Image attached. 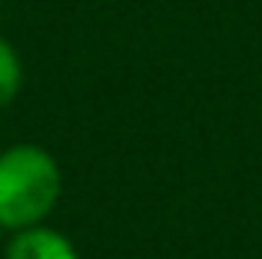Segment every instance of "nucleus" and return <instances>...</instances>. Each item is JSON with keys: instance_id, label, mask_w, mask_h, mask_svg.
Segmentation results:
<instances>
[{"instance_id": "nucleus-1", "label": "nucleus", "mask_w": 262, "mask_h": 259, "mask_svg": "<svg viewBox=\"0 0 262 259\" xmlns=\"http://www.w3.org/2000/svg\"><path fill=\"white\" fill-rule=\"evenodd\" d=\"M60 200V166L40 146H10L0 153V226H37Z\"/></svg>"}, {"instance_id": "nucleus-2", "label": "nucleus", "mask_w": 262, "mask_h": 259, "mask_svg": "<svg viewBox=\"0 0 262 259\" xmlns=\"http://www.w3.org/2000/svg\"><path fill=\"white\" fill-rule=\"evenodd\" d=\"M7 259H77V249L57 229L27 226V229H17V236L10 240Z\"/></svg>"}, {"instance_id": "nucleus-3", "label": "nucleus", "mask_w": 262, "mask_h": 259, "mask_svg": "<svg viewBox=\"0 0 262 259\" xmlns=\"http://www.w3.org/2000/svg\"><path fill=\"white\" fill-rule=\"evenodd\" d=\"M20 90V60L13 47L0 37V106H7Z\"/></svg>"}]
</instances>
